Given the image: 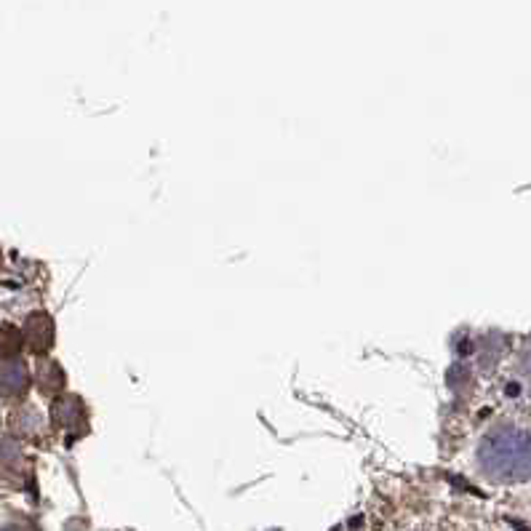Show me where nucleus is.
Here are the masks:
<instances>
[{
    "instance_id": "2",
    "label": "nucleus",
    "mask_w": 531,
    "mask_h": 531,
    "mask_svg": "<svg viewBox=\"0 0 531 531\" xmlns=\"http://www.w3.org/2000/svg\"><path fill=\"white\" fill-rule=\"evenodd\" d=\"M30 387V371L22 361L9 358V361L0 366V395L6 398H22Z\"/></svg>"
},
{
    "instance_id": "1",
    "label": "nucleus",
    "mask_w": 531,
    "mask_h": 531,
    "mask_svg": "<svg viewBox=\"0 0 531 531\" xmlns=\"http://www.w3.org/2000/svg\"><path fill=\"white\" fill-rule=\"evenodd\" d=\"M478 465L494 483H521L531 478V433L518 425H497L483 435Z\"/></svg>"
},
{
    "instance_id": "3",
    "label": "nucleus",
    "mask_w": 531,
    "mask_h": 531,
    "mask_svg": "<svg viewBox=\"0 0 531 531\" xmlns=\"http://www.w3.org/2000/svg\"><path fill=\"white\" fill-rule=\"evenodd\" d=\"M25 339L35 353L51 350V345H54V321L46 313L30 315L25 326Z\"/></svg>"
},
{
    "instance_id": "4",
    "label": "nucleus",
    "mask_w": 531,
    "mask_h": 531,
    "mask_svg": "<svg viewBox=\"0 0 531 531\" xmlns=\"http://www.w3.org/2000/svg\"><path fill=\"white\" fill-rule=\"evenodd\" d=\"M83 403L75 395H65L54 403V422L59 427H78L83 422Z\"/></svg>"
},
{
    "instance_id": "5",
    "label": "nucleus",
    "mask_w": 531,
    "mask_h": 531,
    "mask_svg": "<svg viewBox=\"0 0 531 531\" xmlns=\"http://www.w3.org/2000/svg\"><path fill=\"white\" fill-rule=\"evenodd\" d=\"M19 345H22V334L11 323L0 326V350L6 355H14L19 350Z\"/></svg>"
}]
</instances>
